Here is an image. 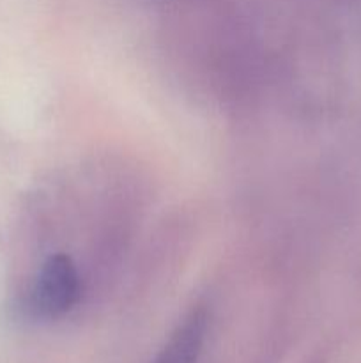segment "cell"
<instances>
[{"instance_id":"cell-1","label":"cell","mask_w":361,"mask_h":363,"mask_svg":"<svg viewBox=\"0 0 361 363\" xmlns=\"http://www.w3.org/2000/svg\"><path fill=\"white\" fill-rule=\"evenodd\" d=\"M76 266L67 255L57 254L42 266L34 287V308L39 315L55 319L71 311L78 300Z\"/></svg>"},{"instance_id":"cell-2","label":"cell","mask_w":361,"mask_h":363,"mask_svg":"<svg viewBox=\"0 0 361 363\" xmlns=\"http://www.w3.org/2000/svg\"><path fill=\"white\" fill-rule=\"evenodd\" d=\"M207 332V315L204 311H193L158 354L154 363H195L204 346Z\"/></svg>"}]
</instances>
